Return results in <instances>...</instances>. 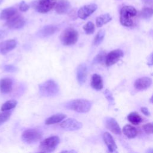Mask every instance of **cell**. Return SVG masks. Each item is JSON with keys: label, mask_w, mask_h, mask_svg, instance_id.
I'll list each match as a JSON object with an SVG mask.
<instances>
[{"label": "cell", "mask_w": 153, "mask_h": 153, "mask_svg": "<svg viewBox=\"0 0 153 153\" xmlns=\"http://www.w3.org/2000/svg\"><path fill=\"white\" fill-rule=\"evenodd\" d=\"M83 29L86 34L90 35L93 33L95 29L94 24L91 22H88L83 26Z\"/></svg>", "instance_id": "f1b7e54d"}, {"label": "cell", "mask_w": 153, "mask_h": 153, "mask_svg": "<svg viewBox=\"0 0 153 153\" xmlns=\"http://www.w3.org/2000/svg\"><path fill=\"white\" fill-rule=\"evenodd\" d=\"M127 119L128 121L133 125H138L142 121L141 116L136 112L130 113L127 116Z\"/></svg>", "instance_id": "d4e9b609"}, {"label": "cell", "mask_w": 153, "mask_h": 153, "mask_svg": "<svg viewBox=\"0 0 153 153\" xmlns=\"http://www.w3.org/2000/svg\"><path fill=\"white\" fill-rule=\"evenodd\" d=\"M66 117V115L62 113H57L56 114H54L50 117L49 118H47L45 123L47 125H51L58 123L62 121H63L65 118Z\"/></svg>", "instance_id": "44dd1931"}, {"label": "cell", "mask_w": 153, "mask_h": 153, "mask_svg": "<svg viewBox=\"0 0 153 153\" xmlns=\"http://www.w3.org/2000/svg\"><path fill=\"white\" fill-rule=\"evenodd\" d=\"M57 30H58V27L56 26L50 25L45 26L42 28H41L38 32V35L41 38L47 37L53 35Z\"/></svg>", "instance_id": "ac0fdd59"}, {"label": "cell", "mask_w": 153, "mask_h": 153, "mask_svg": "<svg viewBox=\"0 0 153 153\" xmlns=\"http://www.w3.org/2000/svg\"><path fill=\"white\" fill-rule=\"evenodd\" d=\"M25 24V20L22 16L17 14L11 19L7 20L5 25L11 29H20Z\"/></svg>", "instance_id": "8fae6325"}, {"label": "cell", "mask_w": 153, "mask_h": 153, "mask_svg": "<svg viewBox=\"0 0 153 153\" xmlns=\"http://www.w3.org/2000/svg\"><path fill=\"white\" fill-rule=\"evenodd\" d=\"M78 38V32L72 27L65 29L60 36V39L64 45H71L75 44Z\"/></svg>", "instance_id": "277c9868"}, {"label": "cell", "mask_w": 153, "mask_h": 153, "mask_svg": "<svg viewBox=\"0 0 153 153\" xmlns=\"http://www.w3.org/2000/svg\"><path fill=\"white\" fill-rule=\"evenodd\" d=\"M104 94H105V96L106 97V99L108 100L109 105H114L115 103L114 99V97H113L112 93H111V91L107 89L104 91Z\"/></svg>", "instance_id": "1f68e13d"}, {"label": "cell", "mask_w": 153, "mask_h": 153, "mask_svg": "<svg viewBox=\"0 0 153 153\" xmlns=\"http://www.w3.org/2000/svg\"><path fill=\"white\" fill-rule=\"evenodd\" d=\"M11 112L8 111H2L0 112V126L8 120L11 116Z\"/></svg>", "instance_id": "f546056e"}, {"label": "cell", "mask_w": 153, "mask_h": 153, "mask_svg": "<svg viewBox=\"0 0 153 153\" xmlns=\"http://www.w3.org/2000/svg\"><path fill=\"white\" fill-rule=\"evenodd\" d=\"M136 8L130 5L123 7L120 11V21L123 26L130 27L133 25V19L137 15Z\"/></svg>", "instance_id": "6da1fadb"}, {"label": "cell", "mask_w": 153, "mask_h": 153, "mask_svg": "<svg viewBox=\"0 0 153 153\" xmlns=\"http://www.w3.org/2000/svg\"><path fill=\"white\" fill-rule=\"evenodd\" d=\"M17 45L15 39H8L0 42V53L5 54L13 50Z\"/></svg>", "instance_id": "5bb4252c"}, {"label": "cell", "mask_w": 153, "mask_h": 153, "mask_svg": "<svg viewBox=\"0 0 153 153\" xmlns=\"http://www.w3.org/2000/svg\"><path fill=\"white\" fill-rule=\"evenodd\" d=\"M152 84V79L149 77H141L137 79L134 82V87L138 90H144L148 88Z\"/></svg>", "instance_id": "4fadbf2b"}, {"label": "cell", "mask_w": 153, "mask_h": 153, "mask_svg": "<svg viewBox=\"0 0 153 153\" xmlns=\"http://www.w3.org/2000/svg\"><path fill=\"white\" fill-rule=\"evenodd\" d=\"M18 14L17 10L14 7H10L4 9L0 14V19L7 20Z\"/></svg>", "instance_id": "7402d4cb"}, {"label": "cell", "mask_w": 153, "mask_h": 153, "mask_svg": "<svg viewBox=\"0 0 153 153\" xmlns=\"http://www.w3.org/2000/svg\"><path fill=\"white\" fill-rule=\"evenodd\" d=\"M91 87L97 90H100L103 88V80L100 75L94 74L92 75L91 81Z\"/></svg>", "instance_id": "ffe728a7"}, {"label": "cell", "mask_w": 153, "mask_h": 153, "mask_svg": "<svg viewBox=\"0 0 153 153\" xmlns=\"http://www.w3.org/2000/svg\"><path fill=\"white\" fill-rule=\"evenodd\" d=\"M75 152V151H62V152Z\"/></svg>", "instance_id": "74e56055"}, {"label": "cell", "mask_w": 153, "mask_h": 153, "mask_svg": "<svg viewBox=\"0 0 153 153\" xmlns=\"http://www.w3.org/2000/svg\"><path fill=\"white\" fill-rule=\"evenodd\" d=\"M2 1H3V0H0V4H1V2H2Z\"/></svg>", "instance_id": "f35d334b"}, {"label": "cell", "mask_w": 153, "mask_h": 153, "mask_svg": "<svg viewBox=\"0 0 153 153\" xmlns=\"http://www.w3.org/2000/svg\"><path fill=\"white\" fill-rule=\"evenodd\" d=\"M111 19H112V17L110 16V14L108 13L102 14L96 18V26L97 27H101L103 25L110 22Z\"/></svg>", "instance_id": "cb8c5ba5"}, {"label": "cell", "mask_w": 153, "mask_h": 153, "mask_svg": "<svg viewBox=\"0 0 153 153\" xmlns=\"http://www.w3.org/2000/svg\"><path fill=\"white\" fill-rule=\"evenodd\" d=\"M106 127L116 134H121V128L117 121L112 117H107L105 119Z\"/></svg>", "instance_id": "7c38bea8"}, {"label": "cell", "mask_w": 153, "mask_h": 153, "mask_svg": "<svg viewBox=\"0 0 153 153\" xmlns=\"http://www.w3.org/2000/svg\"><path fill=\"white\" fill-rule=\"evenodd\" d=\"M17 104V102L16 100H14V99L9 100L2 104L1 108V110L2 111H9L10 109L14 108L16 106Z\"/></svg>", "instance_id": "484cf974"}, {"label": "cell", "mask_w": 153, "mask_h": 153, "mask_svg": "<svg viewBox=\"0 0 153 153\" xmlns=\"http://www.w3.org/2000/svg\"><path fill=\"white\" fill-rule=\"evenodd\" d=\"M60 142V139L57 136H51L43 140L39 145V150L42 152H51L55 150Z\"/></svg>", "instance_id": "5b68a950"}, {"label": "cell", "mask_w": 153, "mask_h": 153, "mask_svg": "<svg viewBox=\"0 0 153 153\" xmlns=\"http://www.w3.org/2000/svg\"><path fill=\"white\" fill-rule=\"evenodd\" d=\"M103 140L106 145L108 150L111 152H117V146L112 135L108 132H105L103 135Z\"/></svg>", "instance_id": "2e32d148"}, {"label": "cell", "mask_w": 153, "mask_h": 153, "mask_svg": "<svg viewBox=\"0 0 153 153\" xmlns=\"http://www.w3.org/2000/svg\"><path fill=\"white\" fill-rule=\"evenodd\" d=\"M124 56L123 51L120 49H116L109 52L105 58V61L106 66H109L114 65L120 60Z\"/></svg>", "instance_id": "52a82bcc"}, {"label": "cell", "mask_w": 153, "mask_h": 153, "mask_svg": "<svg viewBox=\"0 0 153 153\" xmlns=\"http://www.w3.org/2000/svg\"><path fill=\"white\" fill-rule=\"evenodd\" d=\"M91 105V102L88 100L78 99L69 101L65 105V107L77 112L86 113L90 111Z\"/></svg>", "instance_id": "7a4b0ae2"}, {"label": "cell", "mask_w": 153, "mask_h": 153, "mask_svg": "<svg viewBox=\"0 0 153 153\" xmlns=\"http://www.w3.org/2000/svg\"><path fill=\"white\" fill-rule=\"evenodd\" d=\"M29 6L24 1H22L19 5V9L21 11H23V12L29 10Z\"/></svg>", "instance_id": "e575fe53"}, {"label": "cell", "mask_w": 153, "mask_h": 153, "mask_svg": "<svg viewBox=\"0 0 153 153\" xmlns=\"http://www.w3.org/2000/svg\"><path fill=\"white\" fill-rule=\"evenodd\" d=\"M59 91V85L52 79L46 81L39 85V93L44 97L54 96L58 93Z\"/></svg>", "instance_id": "3957f363"}, {"label": "cell", "mask_w": 153, "mask_h": 153, "mask_svg": "<svg viewBox=\"0 0 153 153\" xmlns=\"http://www.w3.org/2000/svg\"><path fill=\"white\" fill-rule=\"evenodd\" d=\"M140 110H141V112L146 116H150L151 115V114H150V112L149 111L148 109L146 107H142L140 108Z\"/></svg>", "instance_id": "d590c367"}, {"label": "cell", "mask_w": 153, "mask_h": 153, "mask_svg": "<svg viewBox=\"0 0 153 153\" xmlns=\"http://www.w3.org/2000/svg\"><path fill=\"white\" fill-rule=\"evenodd\" d=\"M105 32L104 30L102 29L99 30L96 34V36L94 37V39L93 41V44L95 46H97L100 45L105 37Z\"/></svg>", "instance_id": "4316f807"}, {"label": "cell", "mask_w": 153, "mask_h": 153, "mask_svg": "<svg viewBox=\"0 0 153 153\" xmlns=\"http://www.w3.org/2000/svg\"><path fill=\"white\" fill-rule=\"evenodd\" d=\"M55 5V0H39L36 3L35 8L40 13H46L54 7Z\"/></svg>", "instance_id": "ba28073f"}, {"label": "cell", "mask_w": 153, "mask_h": 153, "mask_svg": "<svg viewBox=\"0 0 153 153\" xmlns=\"http://www.w3.org/2000/svg\"><path fill=\"white\" fill-rule=\"evenodd\" d=\"M82 123L74 118H68L60 124V127L65 130L75 131L82 127Z\"/></svg>", "instance_id": "30bf717a"}, {"label": "cell", "mask_w": 153, "mask_h": 153, "mask_svg": "<svg viewBox=\"0 0 153 153\" xmlns=\"http://www.w3.org/2000/svg\"><path fill=\"white\" fill-rule=\"evenodd\" d=\"M42 137L41 133L35 128H29L23 131L22 135V140L27 143H34Z\"/></svg>", "instance_id": "8992f818"}, {"label": "cell", "mask_w": 153, "mask_h": 153, "mask_svg": "<svg viewBox=\"0 0 153 153\" xmlns=\"http://www.w3.org/2000/svg\"><path fill=\"white\" fill-rule=\"evenodd\" d=\"M87 66L84 63L79 65L76 69V78L79 85H82L87 79Z\"/></svg>", "instance_id": "9a60e30c"}, {"label": "cell", "mask_w": 153, "mask_h": 153, "mask_svg": "<svg viewBox=\"0 0 153 153\" xmlns=\"http://www.w3.org/2000/svg\"><path fill=\"white\" fill-rule=\"evenodd\" d=\"M4 69L5 71L8 72H13L17 70V69L16 66H14L13 65H8L4 66Z\"/></svg>", "instance_id": "836d02e7"}, {"label": "cell", "mask_w": 153, "mask_h": 153, "mask_svg": "<svg viewBox=\"0 0 153 153\" xmlns=\"http://www.w3.org/2000/svg\"><path fill=\"white\" fill-rule=\"evenodd\" d=\"M13 81L10 78H4L0 79V91L4 94L11 91Z\"/></svg>", "instance_id": "d6986e66"}, {"label": "cell", "mask_w": 153, "mask_h": 153, "mask_svg": "<svg viewBox=\"0 0 153 153\" xmlns=\"http://www.w3.org/2000/svg\"><path fill=\"white\" fill-rule=\"evenodd\" d=\"M105 53L104 51H101L93 59V64H97V63H100L102 62L105 58Z\"/></svg>", "instance_id": "4dcf8cb0"}, {"label": "cell", "mask_w": 153, "mask_h": 153, "mask_svg": "<svg viewBox=\"0 0 153 153\" xmlns=\"http://www.w3.org/2000/svg\"><path fill=\"white\" fill-rule=\"evenodd\" d=\"M123 132L128 138H134L137 135L136 128L130 124L126 125L123 127Z\"/></svg>", "instance_id": "603a6c76"}, {"label": "cell", "mask_w": 153, "mask_h": 153, "mask_svg": "<svg viewBox=\"0 0 153 153\" xmlns=\"http://www.w3.org/2000/svg\"><path fill=\"white\" fill-rule=\"evenodd\" d=\"M152 15V8L149 7L143 8L140 13V16L143 19H149L151 17Z\"/></svg>", "instance_id": "83f0119b"}, {"label": "cell", "mask_w": 153, "mask_h": 153, "mask_svg": "<svg viewBox=\"0 0 153 153\" xmlns=\"http://www.w3.org/2000/svg\"><path fill=\"white\" fill-rule=\"evenodd\" d=\"M143 129L147 134H151L152 133V123H147L143 126Z\"/></svg>", "instance_id": "d6a6232c"}, {"label": "cell", "mask_w": 153, "mask_h": 153, "mask_svg": "<svg viewBox=\"0 0 153 153\" xmlns=\"http://www.w3.org/2000/svg\"><path fill=\"white\" fill-rule=\"evenodd\" d=\"M97 8V5L96 4H90L85 5L81 7L77 13L78 17L85 20L93 14Z\"/></svg>", "instance_id": "9c48e42d"}, {"label": "cell", "mask_w": 153, "mask_h": 153, "mask_svg": "<svg viewBox=\"0 0 153 153\" xmlns=\"http://www.w3.org/2000/svg\"><path fill=\"white\" fill-rule=\"evenodd\" d=\"M143 3L145 4H152V0H142Z\"/></svg>", "instance_id": "8d00e7d4"}, {"label": "cell", "mask_w": 153, "mask_h": 153, "mask_svg": "<svg viewBox=\"0 0 153 153\" xmlns=\"http://www.w3.org/2000/svg\"><path fill=\"white\" fill-rule=\"evenodd\" d=\"M55 10L59 14L67 13L71 9V4L67 0H60L54 6Z\"/></svg>", "instance_id": "e0dca14e"}]
</instances>
